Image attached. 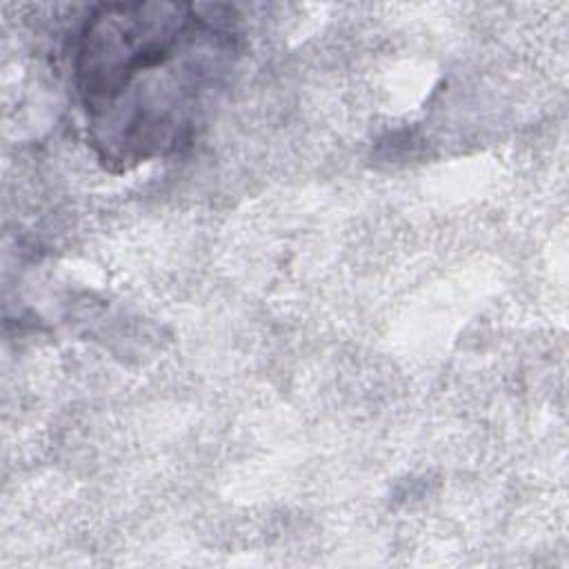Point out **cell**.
Wrapping results in <instances>:
<instances>
[{
	"mask_svg": "<svg viewBox=\"0 0 569 569\" xmlns=\"http://www.w3.org/2000/svg\"><path fill=\"white\" fill-rule=\"evenodd\" d=\"M220 7L109 2L84 20L73 82L98 158L118 171L187 147L236 58Z\"/></svg>",
	"mask_w": 569,
	"mask_h": 569,
	"instance_id": "1",
	"label": "cell"
}]
</instances>
